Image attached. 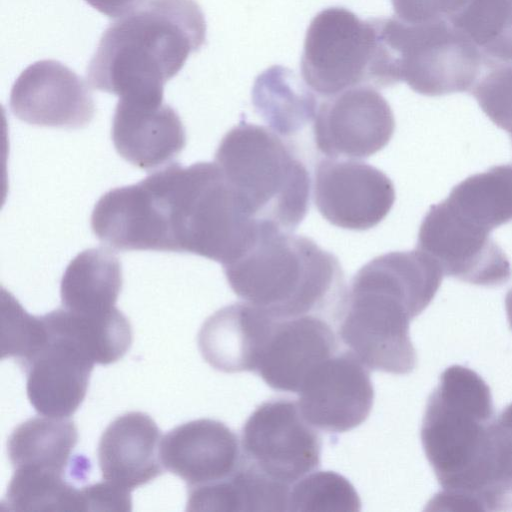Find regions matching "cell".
<instances>
[{
  "instance_id": "1",
  "label": "cell",
  "mask_w": 512,
  "mask_h": 512,
  "mask_svg": "<svg viewBox=\"0 0 512 512\" xmlns=\"http://www.w3.org/2000/svg\"><path fill=\"white\" fill-rule=\"evenodd\" d=\"M443 276L418 249L375 257L351 281L337 322L339 340L369 369L410 373L417 355L409 323L431 303Z\"/></svg>"
},
{
  "instance_id": "2",
  "label": "cell",
  "mask_w": 512,
  "mask_h": 512,
  "mask_svg": "<svg viewBox=\"0 0 512 512\" xmlns=\"http://www.w3.org/2000/svg\"><path fill=\"white\" fill-rule=\"evenodd\" d=\"M205 38L204 14L195 0H144L105 30L87 82L120 99L162 102L164 84Z\"/></svg>"
},
{
  "instance_id": "3",
  "label": "cell",
  "mask_w": 512,
  "mask_h": 512,
  "mask_svg": "<svg viewBox=\"0 0 512 512\" xmlns=\"http://www.w3.org/2000/svg\"><path fill=\"white\" fill-rule=\"evenodd\" d=\"M223 271L238 297L276 318L318 315L338 322L348 293L337 257L266 222L253 246Z\"/></svg>"
},
{
  "instance_id": "4",
  "label": "cell",
  "mask_w": 512,
  "mask_h": 512,
  "mask_svg": "<svg viewBox=\"0 0 512 512\" xmlns=\"http://www.w3.org/2000/svg\"><path fill=\"white\" fill-rule=\"evenodd\" d=\"M490 388L473 370L445 369L431 393L421 441L442 491L431 503L457 511L468 505L488 465L494 421Z\"/></svg>"
},
{
  "instance_id": "5",
  "label": "cell",
  "mask_w": 512,
  "mask_h": 512,
  "mask_svg": "<svg viewBox=\"0 0 512 512\" xmlns=\"http://www.w3.org/2000/svg\"><path fill=\"white\" fill-rule=\"evenodd\" d=\"M173 252L231 263L256 242L262 223L215 162L159 171Z\"/></svg>"
},
{
  "instance_id": "6",
  "label": "cell",
  "mask_w": 512,
  "mask_h": 512,
  "mask_svg": "<svg viewBox=\"0 0 512 512\" xmlns=\"http://www.w3.org/2000/svg\"><path fill=\"white\" fill-rule=\"evenodd\" d=\"M215 163L260 223L291 232L309 209L306 166L273 130L241 122L222 138Z\"/></svg>"
},
{
  "instance_id": "7",
  "label": "cell",
  "mask_w": 512,
  "mask_h": 512,
  "mask_svg": "<svg viewBox=\"0 0 512 512\" xmlns=\"http://www.w3.org/2000/svg\"><path fill=\"white\" fill-rule=\"evenodd\" d=\"M394 84L404 81L421 95L470 92L487 61L449 20L409 24L377 18Z\"/></svg>"
},
{
  "instance_id": "8",
  "label": "cell",
  "mask_w": 512,
  "mask_h": 512,
  "mask_svg": "<svg viewBox=\"0 0 512 512\" xmlns=\"http://www.w3.org/2000/svg\"><path fill=\"white\" fill-rule=\"evenodd\" d=\"M377 49L376 19L361 20L343 7L319 12L307 29L301 73L321 96L371 85Z\"/></svg>"
},
{
  "instance_id": "9",
  "label": "cell",
  "mask_w": 512,
  "mask_h": 512,
  "mask_svg": "<svg viewBox=\"0 0 512 512\" xmlns=\"http://www.w3.org/2000/svg\"><path fill=\"white\" fill-rule=\"evenodd\" d=\"M241 446L246 461L290 486L320 466L321 438L289 399L259 405L243 426Z\"/></svg>"
},
{
  "instance_id": "10",
  "label": "cell",
  "mask_w": 512,
  "mask_h": 512,
  "mask_svg": "<svg viewBox=\"0 0 512 512\" xmlns=\"http://www.w3.org/2000/svg\"><path fill=\"white\" fill-rule=\"evenodd\" d=\"M490 233L443 200L423 218L416 249L433 258L445 276L477 286H500L510 280L512 267Z\"/></svg>"
},
{
  "instance_id": "11",
  "label": "cell",
  "mask_w": 512,
  "mask_h": 512,
  "mask_svg": "<svg viewBox=\"0 0 512 512\" xmlns=\"http://www.w3.org/2000/svg\"><path fill=\"white\" fill-rule=\"evenodd\" d=\"M394 130L389 103L370 86L327 97L313 123L315 145L329 158H368L390 142Z\"/></svg>"
},
{
  "instance_id": "12",
  "label": "cell",
  "mask_w": 512,
  "mask_h": 512,
  "mask_svg": "<svg viewBox=\"0 0 512 512\" xmlns=\"http://www.w3.org/2000/svg\"><path fill=\"white\" fill-rule=\"evenodd\" d=\"M395 198L391 179L367 163L328 158L315 168V205L329 223L339 228H373L389 214Z\"/></svg>"
},
{
  "instance_id": "13",
  "label": "cell",
  "mask_w": 512,
  "mask_h": 512,
  "mask_svg": "<svg viewBox=\"0 0 512 512\" xmlns=\"http://www.w3.org/2000/svg\"><path fill=\"white\" fill-rule=\"evenodd\" d=\"M298 407L315 428L343 433L362 424L374 399L367 368L352 352H336L321 362L304 380Z\"/></svg>"
},
{
  "instance_id": "14",
  "label": "cell",
  "mask_w": 512,
  "mask_h": 512,
  "mask_svg": "<svg viewBox=\"0 0 512 512\" xmlns=\"http://www.w3.org/2000/svg\"><path fill=\"white\" fill-rule=\"evenodd\" d=\"M9 104L19 120L41 127L82 128L95 114L87 84L55 60L28 66L12 86Z\"/></svg>"
},
{
  "instance_id": "15",
  "label": "cell",
  "mask_w": 512,
  "mask_h": 512,
  "mask_svg": "<svg viewBox=\"0 0 512 512\" xmlns=\"http://www.w3.org/2000/svg\"><path fill=\"white\" fill-rule=\"evenodd\" d=\"M338 344L324 317L276 318L256 373L275 390L298 393L310 372L338 352Z\"/></svg>"
},
{
  "instance_id": "16",
  "label": "cell",
  "mask_w": 512,
  "mask_h": 512,
  "mask_svg": "<svg viewBox=\"0 0 512 512\" xmlns=\"http://www.w3.org/2000/svg\"><path fill=\"white\" fill-rule=\"evenodd\" d=\"M94 364L73 340L48 329L45 344L22 365L30 403L44 416L68 418L85 398Z\"/></svg>"
},
{
  "instance_id": "17",
  "label": "cell",
  "mask_w": 512,
  "mask_h": 512,
  "mask_svg": "<svg viewBox=\"0 0 512 512\" xmlns=\"http://www.w3.org/2000/svg\"><path fill=\"white\" fill-rule=\"evenodd\" d=\"M162 465L189 487L231 477L243 461L238 438L224 423L198 419L169 431L160 442Z\"/></svg>"
},
{
  "instance_id": "18",
  "label": "cell",
  "mask_w": 512,
  "mask_h": 512,
  "mask_svg": "<svg viewBox=\"0 0 512 512\" xmlns=\"http://www.w3.org/2000/svg\"><path fill=\"white\" fill-rule=\"evenodd\" d=\"M111 136L118 154L133 166L164 165L185 146V129L175 110L162 102L119 99Z\"/></svg>"
},
{
  "instance_id": "19",
  "label": "cell",
  "mask_w": 512,
  "mask_h": 512,
  "mask_svg": "<svg viewBox=\"0 0 512 512\" xmlns=\"http://www.w3.org/2000/svg\"><path fill=\"white\" fill-rule=\"evenodd\" d=\"M275 321L276 317L247 302L225 306L207 318L199 331L202 357L222 372H256Z\"/></svg>"
},
{
  "instance_id": "20",
  "label": "cell",
  "mask_w": 512,
  "mask_h": 512,
  "mask_svg": "<svg viewBox=\"0 0 512 512\" xmlns=\"http://www.w3.org/2000/svg\"><path fill=\"white\" fill-rule=\"evenodd\" d=\"M160 430L143 412H128L114 419L98 444L103 479L131 492L162 474Z\"/></svg>"
},
{
  "instance_id": "21",
  "label": "cell",
  "mask_w": 512,
  "mask_h": 512,
  "mask_svg": "<svg viewBox=\"0 0 512 512\" xmlns=\"http://www.w3.org/2000/svg\"><path fill=\"white\" fill-rule=\"evenodd\" d=\"M122 287L118 258L106 248L79 253L67 266L60 285L63 308L98 314L115 308Z\"/></svg>"
},
{
  "instance_id": "22",
  "label": "cell",
  "mask_w": 512,
  "mask_h": 512,
  "mask_svg": "<svg viewBox=\"0 0 512 512\" xmlns=\"http://www.w3.org/2000/svg\"><path fill=\"white\" fill-rule=\"evenodd\" d=\"M252 102L271 130L291 136L314 120L317 99L290 69L275 65L255 80Z\"/></svg>"
},
{
  "instance_id": "23",
  "label": "cell",
  "mask_w": 512,
  "mask_h": 512,
  "mask_svg": "<svg viewBox=\"0 0 512 512\" xmlns=\"http://www.w3.org/2000/svg\"><path fill=\"white\" fill-rule=\"evenodd\" d=\"M77 440V428L70 419L33 417L18 425L10 434L8 457L14 470L64 474Z\"/></svg>"
},
{
  "instance_id": "24",
  "label": "cell",
  "mask_w": 512,
  "mask_h": 512,
  "mask_svg": "<svg viewBox=\"0 0 512 512\" xmlns=\"http://www.w3.org/2000/svg\"><path fill=\"white\" fill-rule=\"evenodd\" d=\"M43 317L52 333L73 340L97 364L118 361L132 343L130 322L116 307L98 314L76 313L62 307Z\"/></svg>"
},
{
  "instance_id": "25",
  "label": "cell",
  "mask_w": 512,
  "mask_h": 512,
  "mask_svg": "<svg viewBox=\"0 0 512 512\" xmlns=\"http://www.w3.org/2000/svg\"><path fill=\"white\" fill-rule=\"evenodd\" d=\"M444 200L459 215L489 232L511 222L512 164L467 177Z\"/></svg>"
},
{
  "instance_id": "26",
  "label": "cell",
  "mask_w": 512,
  "mask_h": 512,
  "mask_svg": "<svg viewBox=\"0 0 512 512\" xmlns=\"http://www.w3.org/2000/svg\"><path fill=\"white\" fill-rule=\"evenodd\" d=\"M449 21L487 62L512 61V0H467Z\"/></svg>"
},
{
  "instance_id": "27",
  "label": "cell",
  "mask_w": 512,
  "mask_h": 512,
  "mask_svg": "<svg viewBox=\"0 0 512 512\" xmlns=\"http://www.w3.org/2000/svg\"><path fill=\"white\" fill-rule=\"evenodd\" d=\"M2 510L83 511L80 489L64 480L63 474L30 469H15Z\"/></svg>"
},
{
  "instance_id": "28",
  "label": "cell",
  "mask_w": 512,
  "mask_h": 512,
  "mask_svg": "<svg viewBox=\"0 0 512 512\" xmlns=\"http://www.w3.org/2000/svg\"><path fill=\"white\" fill-rule=\"evenodd\" d=\"M360 508L353 485L332 471L311 472L290 488L288 511L358 512Z\"/></svg>"
},
{
  "instance_id": "29",
  "label": "cell",
  "mask_w": 512,
  "mask_h": 512,
  "mask_svg": "<svg viewBox=\"0 0 512 512\" xmlns=\"http://www.w3.org/2000/svg\"><path fill=\"white\" fill-rule=\"evenodd\" d=\"M43 316L28 314L12 294L1 292V358L13 357L22 366L47 341Z\"/></svg>"
},
{
  "instance_id": "30",
  "label": "cell",
  "mask_w": 512,
  "mask_h": 512,
  "mask_svg": "<svg viewBox=\"0 0 512 512\" xmlns=\"http://www.w3.org/2000/svg\"><path fill=\"white\" fill-rule=\"evenodd\" d=\"M486 116L512 143V64L488 62L470 90Z\"/></svg>"
},
{
  "instance_id": "31",
  "label": "cell",
  "mask_w": 512,
  "mask_h": 512,
  "mask_svg": "<svg viewBox=\"0 0 512 512\" xmlns=\"http://www.w3.org/2000/svg\"><path fill=\"white\" fill-rule=\"evenodd\" d=\"M398 18L409 24L450 20L467 0H391Z\"/></svg>"
},
{
  "instance_id": "32",
  "label": "cell",
  "mask_w": 512,
  "mask_h": 512,
  "mask_svg": "<svg viewBox=\"0 0 512 512\" xmlns=\"http://www.w3.org/2000/svg\"><path fill=\"white\" fill-rule=\"evenodd\" d=\"M83 511H130V492L105 480L80 489Z\"/></svg>"
},
{
  "instance_id": "33",
  "label": "cell",
  "mask_w": 512,
  "mask_h": 512,
  "mask_svg": "<svg viewBox=\"0 0 512 512\" xmlns=\"http://www.w3.org/2000/svg\"><path fill=\"white\" fill-rule=\"evenodd\" d=\"M90 6L110 18H120L143 0H85Z\"/></svg>"
},
{
  "instance_id": "34",
  "label": "cell",
  "mask_w": 512,
  "mask_h": 512,
  "mask_svg": "<svg viewBox=\"0 0 512 512\" xmlns=\"http://www.w3.org/2000/svg\"><path fill=\"white\" fill-rule=\"evenodd\" d=\"M498 420L507 429L512 437V403L499 415Z\"/></svg>"
},
{
  "instance_id": "35",
  "label": "cell",
  "mask_w": 512,
  "mask_h": 512,
  "mask_svg": "<svg viewBox=\"0 0 512 512\" xmlns=\"http://www.w3.org/2000/svg\"><path fill=\"white\" fill-rule=\"evenodd\" d=\"M505 308H506L508 322L512 329V288L506 294Z\"/></svg>"
}]
</instances>
